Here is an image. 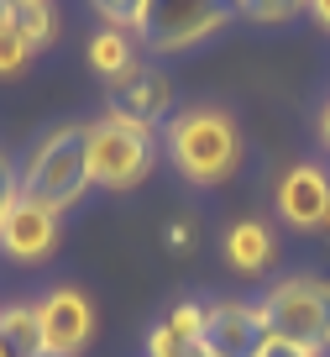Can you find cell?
<instances>
[{"label": "cell", "instance_id": "cell-11", "mask_svg": "<svg viewBox=\"0 0 330 357\" xmlns=\"http://www.w3.org/2000/svg\"><path fill=\"white\" fill-rule=\"evenodd\" d=\"M220 257H226V268L231 273H242V279H262L267 268L278 263V236L267 221H257V215H242V221L226 226V236H220Z\"/></svg>", "mask_w": 330, "mask_h": 357}, {"label": "cell", "instance_id": "cell-17", "mask_svg": "<svg viewBox=\"0 0 330 357\" xmlns=\"http://www.w3.org/2000/svg\"><path fill=\"white\" fill-rule=\"evenodd\" d=\"M100 16V26H121V32H136L147 22V6L152 0H89Z\"/></svg>", "mask_w": 330, "mask_h": 357}, {"label": "cell", "instance_id": "cell-7", "mask_svg": "<svg viewBox=\"0 0 330 357\" xmlns=\"http://www.w3.org/2000/svg\"><path fill=\"white\" fill-rule=\"evenodd\" d=\"M267 315L252 300H215L205 305V331H199V357H257L267 347Z\"/></svg>", "mask_w": 330, "mask_h": 357}, {"label": "cell", "instance_id": "cell-29", "mask_svg": "<svg viewBox=\"0 0 330 357\" xmlns=\"http://www.w3.org/2000/svg\"><path fill=\"white\" fill-rule=\"evenodd\" d=\"M194 357H199V352H194Z\"/></svg>", "mask_w": 330, "mask_h": 357}, {"label": "cell", "instance_id": "cell-25", "mask_svg": "<svg viewBox=\"0 0 330 357\" xmlns=\"http://www.w3.org/2000/svg\"><path fill=\"white\" fill-rule=\"evenodd\" d=\"M0 357H22V352H16V347L6 342V336H0Z\"/></svg>", "mask_w": 330, "mask_h": 357}, {"label": "cell", "instance_id": "cell-18", "mask_svg": "<svg viewBox=\"0 0 330 357\" xmlns=\"http://www.w3.org/2000/svg\"><path fill=\"white\" fill-rule=\"evenodd\" d=\"M163 321H168V326H173V331H178V336H184V342H189V347H199V331H205V305H194V300H178V305H173V310H168V315H163Z\"/></svg>", "mask_w": 330, "mask_h": 357}, {"label": "cell", "instance_id": "cell-23", "mask_svg": "<svg viewBox=\"0 0 330 357\" xmlns=\"http://www.w3.org/2000/svg\"><path fill=\"white\" fill-rule=\"evenodd\" d=\"M309 16H315L320 32H330V0H309Z\"/></svg>", "mask_w": 330, "mask_h": 357}, {"label": "cell", "instance_id": "cell-27", "mask_svg": "<svg viewBox=\"0 0 330 357\" xmlns=\"http://www.w3.org/2000/svg\"><path fill=\"white\" fill-rule=\"evenodd\" d=\"M325 236H330V221H325Z\"/></svg>", "mask_w": 330, "mask_h": 357}, {"label": "cell", "instance_id": "cell-4", "mask_svg": "<svg viewBox=\"0 0 330 357\" xmlns=\"http://www.w3.org/2000/svg\"><path fill=\"white\" fill-rule=\"evenodd\" d=\"M257 305H262L273 336H288V342L315 347V352L330 357V279H320V273H288Z\"/></svg>", "mask_w": 330, "mask_h": 357}, {"label": "cell", "instance_id": "cell-15", "mask_svg": "<svg viewBox=\"0 0 330 357\" xmlns=\"http://www.w3.org/2000/svg\"><path fill=\"white\" fill-rule=\"evenodd\" d=\"M16 22H22V32H26V43H32V53H47V47L58 43V32H63V16H58L53 0L16 6Z\"/></svg>", "mask_w": 330, "mask_h": 357}, {"label": "cell", "instance_id": "cell-19", "mask_svg": "<svg viewBox=\"0 0 330 357\" xmlns=\"http://www.w3.org/2000/svg\"><path fill=\"white\" fill-rule=\"evenodd\" d=\"M194 352H199V347H189L168 321H157L152 331H147V357H194Z\"/></svg>", "mask_w": 330, "mask_h": 357}, {"label": "cell", "instance_id": "cell-13", "mask_svg": "<svg viewBox=\"0 0 330 357\" xmlns=\"http://www.w3.org/2000/svg\"><path fill=\"white\" fill-rule=\"evenodd\" d=\"M0 336L22 357H42V326H37V300H11L0 305Z\"/></svg>", "mask_w": 330, "mask_h": 357}, {"label": "cell", "instance_id": "cell-1", "mask_svg": "<svg viewBox=\"0 0 330 357\" xmlns=\"http://www.w3.org/2000/svg\"><path fill=\"white\" fill-rule=\"evenodd\" d=\"M163 153L184 184L215 190L242 168V126L220 105H178L163 121Z\"/></svg>", "mask_w": 330, "mask_h": 357}, {"label": "cell", "instance_id": "cell-26", "mask_svg": "<svg viewBox=\"0 0 330 357\" xmlns=\"http://www.w3.org/2000/svg\"><path fill=\"white\" fill-rule=\"evenodd\" d=\"M0 6H11V11H16V6H32V0H0Z\"/></svg>", "mask_w": 330, "mask_h": 357}, {"label": "cell", "instance_id": "cell-20", "mask_svg": "<svg viewBox=\"0 0 330 357\" xmlns=\"http://www.w3.org/2000/svg\"><path fill=\"white\" fill-rule=\"evenodd\" d=\"M16 195H22V168H16L11 153H0V221H6V211L16 205Z\"/></svg>", "mask_w": 330, "mask_h": 357}, {"label": "cell", "instance_id": "cell-12", "mask_svg": "<svg viewBox=\"0 0 330 357\" xmlns=\"http://www.w3.org/2000/svg\"><path fill=\"white\" fill-rule=\"evenodd\" d=\"M84 63L89 74L100 79V84H121L126 74H132L136 63H142V43H136V32H121V26H100L95 37L84 43Z\"/></svg>", "mask_w": 330, "mask_h": 357}, {"label": "cell", "instance_id": "cell-16", "mask_svg": "<svg viewBox=\"0 0 330 357\" xmlns=\"http://www.w3.org/2000/svg\"><path fill=\"white\" fill-rule=\"evenodd\" d=\"M236 16L257 26H288L294 16H309V0H236Z\"/></svg>", "mask_w": 330, "mask_h": 357}, {"label": "cell", "instance_id": "cell-3", "mask_svg": "<svg viewBox=\"0 0 330 357\" xmlns=\"http://www.w3.org/2000/svg\"><path fill=\"white\" fill-rule=\"evenodd\" d=\"M22 195L53 205L58 215L74 211L95 184H89V158H84V121H58L22 153Z\"/></svg>", "mask_w": 330, "mask_h": 357}, {"label": "cell", "instance_id": "cell-8", "mask_svg": "<svg viewBox=\"0 0 330 357\" xmlns=\"http://www.w3.org/2000/svg\"><path fill=\"white\" fill-rule=\"evenodd\" d=\"M37 326H42V357H79L95 342V305L84 289L58 284L37 300Z\"/></svg>", "mask_w": 330, "mask_h": 357}, {"label": "cell", "instance_id": "cell-28", "mask_svg": "<svg viewBox=\"0 0 330 357\" xmlns=\"http://www.w3.org/2000/svg\"><path fill=\"white\" fill-rule=\"evenodd\" d=\"M231 6H236V0H231Z\"/></svg>", "mask_w": 330, "mask_h": 357}, {"label": "cell", "instance_id": "cell-21", "mask_svg": "<svg viewBox=\"0 0 330 357\" xmlns=\"http://www.w3.org/2000/svg\"><path fill=\"white\" fill-rule=\"evenodd\" d=\"M257 357H325V352H315V347H299V342H288V336H267V347Z\"/></svg>", "mask_w": 330, "mask_h": 357}, {"label": "cell", "instance_id": "cell-24", "mask_svg": "<svg viewBox=\"0 0 330 357\" xmlns=\"http://www.w3.org/2000/svg\"><path fill=\"white\" fill-rule=\"evenodd\" d=\"M320 142H325V153H330V100L320 105Z\"/></svg>", "mask_w": 330, "mask_h": 357}, {"label": "cell", "instance_id": "cell-2", "mask_svg": "<svg viewBox=\"0 0 330 357\" xmlns=\"http://www.w3.org/2000/svg\"><path fill=\"white\" fill-rule=\"evenodd\" d=\"M157 142H163V126L136 121L126 111H100L95 121H84V158H89V184L110 195L136 190L157 163Z\"/></svg>", "mask_w": 330, "mask_h": 357}, {"label": "cell", "instance_id": "cell-10", "mask_svg": "<svg viewBox=\"0 0 330 357\" xmlns=\"http://www.w3.org/2000/svg\"><path fill=\"white\" fill-rule=\"evenodd\" d=\"M105 95H110V100H105L110 111H126V116L152 121V126H163L168 116L178 111V105H173V79H168L157 63H147V58L121 79V84H110Z\"/></svg>", "mask_w": 330, "mask_h": 357}, {"label": "cell", "instance_id": "cell-9", "mask_svg": "<svg viewBox=\"0 0 330 357\" xmlns=\"http://www.w3.org/2000/svg\"><path fill=\"white\" fill-rule=\"evenodd\" d=\"M273 211L294 231H325L330 221V174L320 163H288L273 184Z\"/></svg>", "mask_w": 330, "mask_h": 357}, {"label": "cell", "instance_id": "cell-22", "mask_svg": "<svg viewBox=\"0 0 330 357\" xmlns=\"http://www.w3.org/2000/svg\"><path fill=\"white\" fill-rule=\"evenodd\" d=\"M168 247H173V252H189V247H194V221H173L168 226Z\"/></svg>", "mask_w": 330, "mask_h": 357}, {"label": "cell", "instance_id": "cell-14", "mask_svg": "<svg viewBox=\"0 0 330 357\" xmlns=\"http://www.w3.org/2000/svg\"><path fill=\"white\" fill-rule=\"evenodd\" d=\"M32 58H37V53H32V43H26L16 11H11V6H0V79L26 74V63H32Z\"/></svg>", "mask_w": 330, "mask_h": 357}, {"label": "cell", "instance_id": "cell-5", "mask_svg": "<svg viewBox=\"0 0 330 357\" xmlns=\"http://www.w3.org/2000/svg\"><path fill=\"white\" fill-rule=\"evenodd\" d=\"M231 16H236L231 0H152L147 22L136 26V43L147 47V58H173L220 37L231 26Z\"/></svg>", "mask_w": 330, "mask_h": 357}, {"label": "cell", "instance_id": "cell-6", "mask_svg": "<svg viewBox=\"0 0 330 357\" xmlns=\"http://www.w3.org/2000/svg\"><path fill=\"white\" fill-rule=\"evenodd\" d=\"M58 242H63V215L53 205L32 200V195H16V205L0 221V257L22 263V268H37L58 252Z\"/></svg>", "mask_w": 330, "mask_h": 357}]
</instances>
